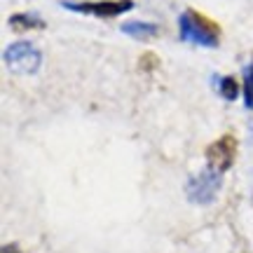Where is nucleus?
<instances>
[{
  "label": "nucleus",
  "mask_w": 253,
  "mask_h": 253,
  "mask_svg": "<svg viewBox=\"0 0 253 253\" xmlns=\"http://www.w3.org/2000/svg\"><path fill=\"white\" fill-rule=\"evenodd\" d=\"M9 26L12 31H19V33H24V31H40V28H45V19L38 17V14H28V12H17V14H12L9 17Z\"/></svg>",
  "instance_id": "6"
},
{
  "label": "nucleus",
  "mask_w": 253,
  "mask_h": 253,
  "mask_svg": "<svg viewBox=\"0 0 253 253\" xmlns=\"http://www.w3.org/2000/svg\"><path fill=\"white\" fill-rule=\"evenodd\" d=\"M178 36L183 42L190 45L211 47V49L220 45V26L197 9H185L178 17Z\"/></svg>",
  "instance_id": "1"
},
{
  "label": "nucleus",
  "mask_w": 253,
  "mask_h": 253,
  "mask_svg": "<svg viewBox=\"0 0 253 253\" xmlns=\"http://www.w3.org/2000/svg\"><path fill=\"white\" fill-rule=\"evenodd\" d=\"M244 103L253 110V59L244 66Z\"/></svg>",
  "instance_id": "9"
},
{
  "label": "nucleus",
  "mask_w": 253,
  "mask_h": 253,
  "mask_svg": "<svg viewBox=\"0 0 253 253\" xmlns=\"http://www.w3.org/2000/svg\"><path fill=\"white\" fill-rule=\"evenodd\" d=\"M218 190H220V173H216L213 169H204L197 176H192L185 185V195L192 204H211L216 199Z\"/></svg>",
  "instance_id": "3"
},
{
  "label": "nucleus",
  "mask_w": 253,
  "mask_h": 253,
  "mask_svg": "<svg viewBox=\"0 0 253 253\" xmlns=\"http://www.w3.org/2000/svg\"><path fill=\"white\" fill-rule=\"evenodd\" d=\"M157 66H160V56L155 54V52H143V56L138 59V68L143 73L157 71Z\"/></svg>",
  "instance_id": "10"
},
{
  "label": "nucleus",
  "mask_w": 253,
  "mask_h": 253,
  "mask_svg": "<svg viewBox=\"0 0 253 253\" xmlns=\"http://www.w3.org/2000/svg\"><path fill=\"white\" fill-rule=\"evenodd\" d=\"M235 157H237V138L232 134L220 136L207 148V164L209 169H213L216 173H225L235 164Z\"/></svg>",
  "instance_id": "5"
},
{
  "label": "nucleus",
  "mask_w": 253,
  "mask_h": 253,
  "mask_svg": "<svg viewBox=\"0 0 253 253\" xmlns=\"http://www.w3.org/2000/svg\"><path fill=\"white\" fill-rule=\"evenodd\" d=\"M239 82H237V78H232V75H223L220 80H218V91H220V96L225 101H235L237 96H239Z\"/></svg>",
  "instance_id": "8"
},
{
  "label": "nucleus",
  "mask_w": 253,
  "mask_h": 253,
  "mask_svg": "<svg viewBox=\"0 0 253 253\" xmlns=\"http://www.w3.org/2000/svg\"><path fill=\"white\" fill-rule=\"evenodd\" d=\"M61 7L78 12V14H91L99 19L120 17L129 9H134V0H89V2H73V0H61Z\"/></svg>",
  "instance_id": "2"
},
{
  "label": "nucleus",
  "mask_w": 253,
  "mask_h": 253,
  "mask_svg": "<svg viewBox=\"0 0 253 253\" xmlns=\"http://www.w3.org/2000/svg\"><path fill=\"white\" fill-rule=\"evenodd\" d=\"M0 253H21V249H19L17 244H5L0 249Z\"/></svg>",
  "instance_id": "11"
},
{
  "label": "nucleus",
  "mask_w": 253,
  "mask_h": 253,
  "mask_svg": "<svg viewBox=\"0 0 253 253\" xmlns=\"http://www.w3.org/2000/svg\"><path fill=\"white\" fill-rule=\"evenodd\" d=\"M122 33L136 38V40H150V38H157L160 26L150 24V21H126L122 24Z\"/></svg>",
  "instance_id": "7"
},
{
  "label": "nucleus",
  "mask_w": 253,
  "mask_h": 253,
  "mask_svg": "<svg viewBox=\"0 0 253 253\" xmlns=\"http://www.w3.org/2000/svg\"><path fill=\"white\" fill-rule=\"evenodd\" d=\"M5 63L9 68H14L19 73H36L42 63V54L36 45H31L26 40H19V42H12V45L5 49L2 54Z\"/></svg>",
  "instance_id": "4"
}]
</instances>
